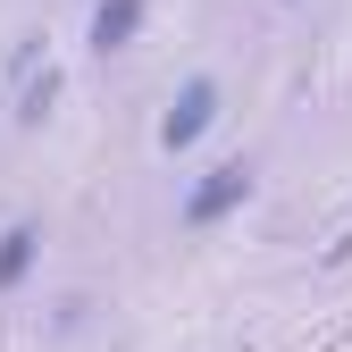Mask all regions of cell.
<instances>
[{
    "mask_svg": "<svg viewBox=\"0 0 352 352\" xmlns=\"http://www.w3.org/2000/svg\"><path fill=\"white\" fill-rule=\"evenodd\" d=\"M34 260H42V235H34V227H9V235H0V294H9Z\"/></svg>",
    "mask_w": 352,
    "mask_h": 352,
    "instance_id": "obj_4",
    "label": "cell"
},
{
    "mask_svg": "<svg viewBox=\"0 0 352 352\" xmlns=\"http://www.w3.org/2000/svg\"><path fill=\"white\" fill-rule=\"evenodd\" d=\"M210 126H218V84H210V76H193L185 93L168 101V118H160V143H168V151H193Z\"/></svg>",
    "mask_w": 352,
    "mask_h": 352,
    "instance_id": "obj_2",
    "label": "cell"
},
{
    "mask_svg": "<svg viewBox=\"0 0 352 352\" xmlns=\"http://www.w3.org/2000/svg\"><path fill=\"white\" fill-rule=\"evenodd\" d=\"M143 9H151V0H101V9H93V51H101V59L126 51V42L143 34Z\"/></svg>",
    "mask_w": 352,
    "mask_h": 352,
    "instance_id": "obj_3",
    "label": "cell"
},
{
    "mask_svg": "<svg viewBox=\"0 0 352 352\" xmlns=\"http://www.w3.org/2000/svg\"><path fill=\"white\" fill-rule=\"evenodd\" d=\"M243 201H252V168H243V160H218L201 185L185 193V227H218V218L243 210Z\"/></svg>",
    "mask_w": 352,
    "mask_h": 352,
    "instance_id": "obj_1",
    "label": "cell"
}]
</instances>
